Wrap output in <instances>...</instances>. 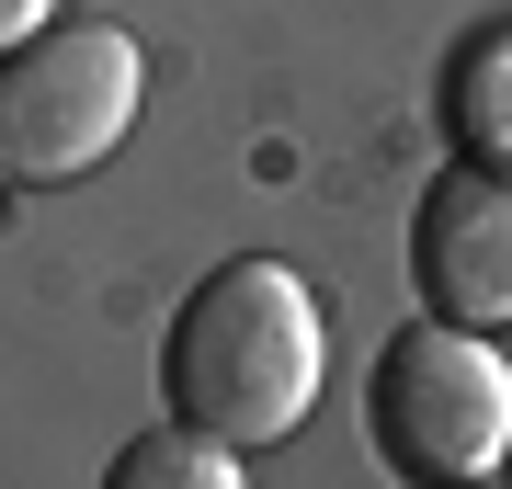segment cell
<instances>
[{
  "instance_id": "cell-1",
  "label": "cell",
  "mask_w": 512,
  "mask_h": 489,
  "mask_svg": "<svg viewBox=\"0 0 512 489\" xmlns=\"http://www.w3.org/2000/svg\"><path fill=\"white\" fill-rule=\"evenodd\" d=\"M319 364H330V330H319V296L308 273L285 262H228L205 273V285L171 308L160 330V399L171 421H194V433H228L239 455L285 444L296 421L319 410Z\"/></svg>"
},
{
  "instance_id": "cell-2",
  "label": "cell",
  "mask_w": 512,
  "mask_h": 489,
  "mask_svg": "<svg viewBox=\"0 0 512 489\" xmlns=\"http://www.w3.org/2000/svg\"><path fill=\"white\" fill-rule=\"evenodd\" d=\"M365 433L399 478H501L512 467V364L467 319H410L376 353Z\"/></svg>"
},
{
  "instance_id": "cell-3",
  "label": "cell",
  "mask_w": 512,
  "mask_h": 489,
  "mask_svg": "<svg viewBox=\"0 0 512 489\" xmlns=\"http://www.w3.org/2000/svg\"><path fill=\"white\" fill-rule=\"evenodd\" d=\"M148 57L114 23H46L0 57V182H80L137 126Z\"/></svg>"
},
{
  "instance_id": "cell-8",
  "label": "cell",
  "mask_w": 512,
  "mask_h": 489,
  "mask_svg": "<svg viewBox=\"0 0 512 489\" xmlns=\"http://www.w3.org/2000/svg\"><path fill=\"white\" fill-rule=\"evenodd\" d=\"M501 478H512V467H501Z\"/></svg>"
},
{
  "instance_id": "cell-6",
  "label": "cell",
  "mask_w": 512,
  "mask_h": 489,
  "mask_svg": "<svg viewBox=\"0 0 512 489\" xmlns=\"http://www.w3.org/2000/svg\"><path fill=\"white\" fill-rule=\"evenodd\" d=\"M456 126L478 137V160H512V46H478L456 69Z\"/></svg>"
},
{
  "instance_id": "cell-4",
  "label": "cell",
  "mask_w": 512,
  "mask_h": 489,
  "mask_svg": "<svg viewBox=\"0 0 512 489\" xmlns=\"http://www.w3.org/2000/svg\"><path fill=\"white\" fill-rule=\"evenodd\" d=\"M410 285L433 319L512 330V160H456L410 205Z\"/></svg>"
},
{
  "instance_id": "cell-5",
  "label": "cell",
  "mask_w": 512,
  "mask_h": 489,
  "mask_svg": "<svg viewBox=\"0 0 512 489\" xmlns=\"http://www.w3.org/2000/svg\"><path fill=\"white\" fill-rule=\"evenodd\" d=\"M103 478H114V489H239V444H228V433H194V421H171V433H137Z\"/></svg>"
},
{
  "instance_id": "cell-7",
  "label": "cell",
  "mask_w": 512,
  "mask_h": 489,
  "mask_svg": "<svg viewBox=\"0 0 512 489\" xmlns=\"http://www.w3.org/2000/svg\"><path fill=\"white\" fill-rule=\"evenodd\" d=\"M46 12H57V0H0V57H12L23 35H46Z\"/></svg>"
}]
</instances>
